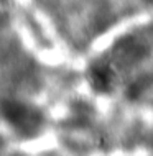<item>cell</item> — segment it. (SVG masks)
Instances as JSON below:
<instances>
[{
	"label": "cell",
	"mask_w": 153,
	"mask_h": 156,
	"mask_svg": "<svg viewBox=\"0 0 153 156\" xmlns=\"http://www.w3.org/2000/svg\"><path fill=\"white\" fill-rule=\"evenodd\" d=\"M0 113L8 123H12L18 132L33 133L40 125V115L35 110H30L25 105L18 102H10V100H2L0 102Z\"/></svg>",
	"instance_id": "obj_1"
},
{
	"label": "cell",
	"mask_w": 153,
	"mask_h": 156,
	"mask_svg": "<svg viewBox=\"0 0 153 156\" xmlns=\"http://www.w3.org/2000/svg\"><path fill=\"white\" fill-rule=\"evenodd\" d=\"M112 84V77L110 73L104 67H96L91 71V86L94 87L97 92H107Z\"/></svg>",
	"instance_id": "obj_2"
}]
</instances>
